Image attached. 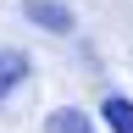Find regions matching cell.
Masks as SVG:
<instances>
[{
	"label": "cell",
	"mask_w": 133,
	"mask_h": 133,
	"mask_svg": "<svg viewBox=\"0 0 133 133\" xmlns=\"http://www.w3.org/2000/svg\"><path fill=\"white\" fill-rule=\"evenodd\" d=\"M105 122H111V133H133V100L111 94L105 100Z\"/></svg>",
	"instance_id": "277c9868"
},
{
	"label": "cell",
	"mask_w": 133,
	"mask_h": 133,
	"mask_svg": "<svg viewBox=\"0 0 133 133\" xmlns=\"http://www.w3.org/2000/svg\"><path fill=\"white\" fill-rule=\"evenodd\" d=\"M44 133H94V128H89V116H83V111H72V105H61V111H50V122H44Z\"/></svg>",
	"instance_id": "3957f363"
},
{
	"label": "cell",
	"mask_w": 133,
	"mask_h": 133,
	"mask_svg": "<svg viewBox=\"0 0 133 133\" xmlns=\"http://www.w3.org/2000/svg\"><path fill=\"white\" fill-rule=\"evenodd\" d=\"M22 78H28V61L17 56V50H0V100H6Z\"/></svg>",
	"instance_id": "7a4b0ae2"
},
{
	"label": "cell",
	"mask_w": 133,
	"mask_h": 133,
	"mask_svg": "<svg viewBox=\"0 0 133 133\" xmlns=\"http://www.w3.org/2000/svg\"><path fill=\"white\" fill-rule=\"evenodd\" d=\"M28 22H39L50 33H66V28H72V11L56 6V0H28Z\"/></svg>",
	"instance_id": "6da1fadb"
}]
</instances>
